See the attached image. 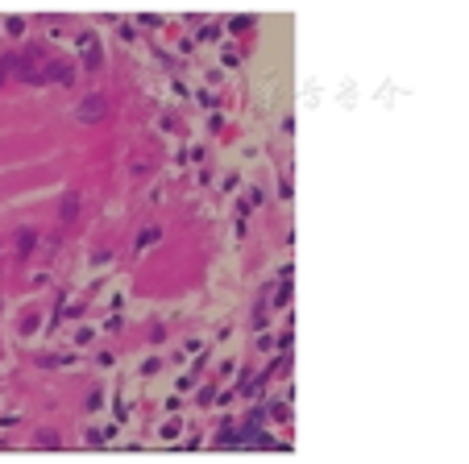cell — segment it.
<instances>
[{
	"instance_id": "1",
	"label": "cell",
	"mask_w": 469,
	"mask_h": 464,
	"mask_svg": "<svg viewBox=\"0 0 469 464\" xmlns=\"http://www.w3.org/2000/svg\"><path fill=\"white\" fill-rule=\"evenodd\" d=\"M75 46H79V54H83V66H88V71H100L104 54H100V42H96V33H75Z\"/></svg>"
},
{
	"instance_id": "2",
	"label": "cell",
	"mask_w": 469,
	"mask_h": 464,
	"mask_svg": "<svg viewBox=\"0 0 469 464\" xmlns=\"http://www.w3.org/2000/svg\"><path fill=\"white\" fill-rule=\"evenodd\" d=\"M104 116H108V100L104 96H88L75 108V120H83V125H96V120H104Z\"/></svg>"
},
{
	"instance_id": "3",
	"label": "cell",
	"mask_w": 469,
	"mask_h": 464,
	"mask_svg": "<svg viewBox=\"0 0 469 464\" xmlns=\"http://www.w3.org/2000/svg\"><path fill=\"white\" fill-rule=\"evenodd\" d=\"M42 83H75V62H46V71H42Z\"/></svg>"
},
{
	"instance_id": "4",
	"label": "cell",
	"mask_w": 469,
	"mask_h": 464,
	"mask_svg": "<svg viewBox=\"0 0 469 464\" xmlns=\"http://www.w3.org/2000/svg\"><path fill=\"white\" fill-rule=\"evenodd\" d=\"M33 245H38V232H33V228H21V232H17V253H21V257H29Z\"/></svg>"
},
{
	"instance_id": "5",
	"label": "cell",
	"mask_w": 469,
	"mask_h": 464,
	"mask_svg": "<svg viewBox=\"0 0 469 464\" xmlns=\"http://www.w3.org/2000/svg\"><path fill=\"white\" fill-rule=\"evenodd\" d=\"M58 216H62V220H75V216H79V195H66V199L58 203Z\"/></svg>"
},
{
	"instance_id": "6",
	"label": "cell",
	"mask_w": 469,
	"mask_h": 464,
	"mask_svg": "<svg viewBox=\"0 0 469 464\" xmlns=\"http://www.w3.org/2000/svg\"><path fill=\"white\" fill-rule=\"evenodd\" d=\"M270 415L283 423V419H291V406H287V402H274V406H270Z\"/></svg>"
},
{
	"instance_id": "7",
	"label": "cell",
	"mask_w": 469,
	"mask_h": 464,
	"mask_svg": "<svg viewBox=\"0 0 469 464\" xmlns=\"http://www.w3.org/2000/svg\"><path fill=\"white\" fill-rule=\"evenodd\" d=\"M38 448H58V435L54 431H42L38 435Z\"/></svg>"
},
{
	"instance_id": "8",
	"label": "cell",
	"mask_w": 469,
	"mask_h": 464,
	"mask_svg": "<svg viewBox=\"0 0 469 464\" xmlns=\"http://www.w3.org/2000/svg\"><path fill=\"white\" fill-rule=\"evenodd\" d=\"M253 25V17H233V21H229V29H249Z\"/></svg>"
},
{
	"instance_id": "9",
	"label": "cell",
	"mask_w": 469,
	"mask_h": 464,
	"mask_svg": "<svg viewBox=\"0 0 469 464\" xmlns=\"http://www.w3.org/2000/svg\"><path fill=\"white\" fill-rule=\"evenodd\" d=\"M154 240H158V228H146V232H142V240H137V245L146 249V245H154Z\"/></svg>"
},
{
	"instance_id": "10",
	"label": "cell",
	"mask_w": 469,
	"mask_h": 464,
	"mask_svg": "<svg viewBox=\"0 0 469 464\" xmlns=\"http://www.w3.org/2000/svg\"><path fill=\"white\" fill-rule=\"evenodd\" d=\"M179 431H183V427H179V419H170V423H166V431H162V435H166V439H175Z\"/></svg>"
}]
</instances>
